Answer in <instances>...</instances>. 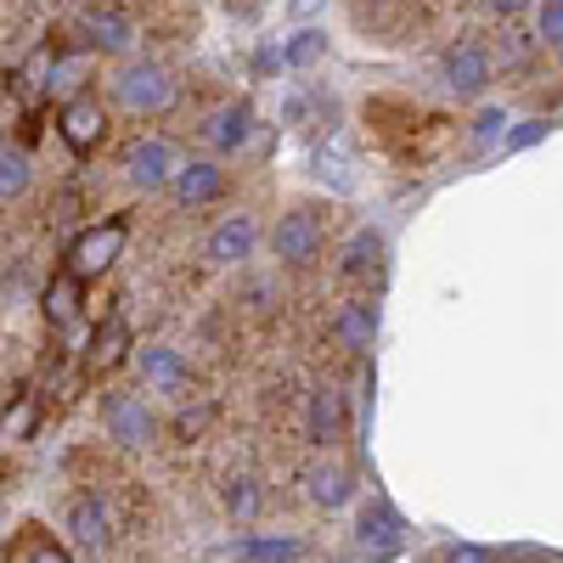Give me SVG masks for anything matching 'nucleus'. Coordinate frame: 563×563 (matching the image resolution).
<instances>
[{
	"label": "nucleus",
	"instance_id": "obj_1",
	"mask_svg": "<svg viewBox=\"0 0 563 563\" xmlns=\"http://www.w3.org/2000/svg\"><path fill=\"white\" fill-rule=\"evenodd\" d=\"M113 102L135 119H153L175 108V74L164 63H124L113 74Z\"/></svg>",
	"mask_w": 563,
	"mask_h": 563
},
{
	"label": "nucleus",
	"instance_id": "obj_2",
	"mask_svg": "<svg viewBox=\"0 0 563 563\" xmlns=\"http://www.w3.org/2000/svg\"><path fill=\"white\" fill-rule=\"evenodd\" d=\"M102 429H108V440L124 445V451H147V445L158 440V411L141 400V395L113 389V395H102Z\"/></svg>",
	"mask_w": 563,
	"mask_h": 563
},
{
	"label": "nucleus",
	"instance_id": "obj_3",
	"mask_svg": "<svg viewBox=\"0 0 563 563\" xmlns=\"http://www.w3.org/2000/svg\"><path fill=\"white\" fill-rule=\"evenodd\" d=\"M175 169H180V153L164 135H141V141L124 147V180L135 186V192H169Z\"/></svg>",
	"mask_w": 563,
	"mask_h": 563
},
{
	"label": "nucleus",
	"instance_id": "obj_4",
	"mask_svg": "<svg viewBox=\"0 0 563 563\" xmlns=\"http://www.w3.org/2000/svg\"><path fill=\"white\" fill-rule=\"evenodd\" d=\"M440 79L456 90V97H485L490 79H496V57L485 52L479 40H456V45H445V57H440Z\"/></svg>",
	"mask_w": 563,
	"mask_h": 563
},
{
	"label": "nucleus",
	"instance_id": "obj_5",
	"mask_svg": "<svg viewBox=\"0 0 563 563\" xmlns=\"http://www.w3.org/2000/svg\"><path fill=\"white\" fill-rule=\"evenodd\" d=\"M254 249H260V220H254L249 209H238V214H220V220H214L209 243H203V260L220 265V271H231V265L254 260Z\"/></svg>",
	"mask_w": 563,
	"mask_h": 563
},
{
	"label": "nucleus",
	"instance_id": "obj_6",
	"mask_svg": "<svg viewBox=\"0 0 563 563\" xmlns=\"http://www.w3.org/2000/svg\"><path fill=\"white\" fill-rule=\"evenodd\" d=\"M63 536L79 552H108L113 547V507L102 496H74L63 512Z\"/></svg>",
	"mask_w": 563,
	"mask_h": 563
},
{
	"label": "nucleus",
	"instance_id": "obj_7",
	"mask_svg": "<svg viewBox=\"0 0 563 563\" xmlns=\"http://www.w3.org/2000/svg\"><path fill=\"white\" fill-rule=\"evenodd\" d=\"M299 485H305V501L321 507V512H339V507L355 501V474H350L339 456H310Z\"/></svg>",
	"mask_w": 563,
	"mask_h": 563
},
{
	"label": "nucleus",
	"instance_id": "obj_8",
	"mask_svg": "<svg viewBox=\"0 0 563 563\" xmlns=\"http://www.w3.org/2000/svg\"><path fill=\"white\" fill-rule=\"evenodd\" d=\"M350 434V406H344V395L339 389H310V400H305V440L327 456L339 440Z\"/></svg>",
	"mask_w": 563,
	"mask_h": 563
},
{
	"label": "nucleus",
	"instance_id": "obj_9",
	"mask_svg": "<svg viewBox=\"0 0 563 563\" xmlns=\"http://www.w3.org/2000/svg\"><path fill=\"white\" fill-rule=\"evenodd\" d=\"M119 254H124V225H90V231H79L74 249H68V276L74 282L102 276V271H113Z\"/></svg>",
	"mask_w": 563,
	"mask_h": 563
},
{
	"label": "nucleus",
	"instance_id": "obj_10",
	"mask_svg": "<svg viewBox=\"0 0 563 563\" xmlns=\"http://www.w3.org/2000/svg\"><path fill=\"white\" fill-rule=\"evenodd\" d=\"M271 254L282 265H310L321 254V220L310 209H288L276 220V231H271Z\"/></svg>",
	"mask_w": 563,
	"mask_h": 563
},
{
	"label": "nucleus",
	"instance_id": "obj_11",
	"mask_svg": "<svg viewBox=\"0 0 563 563\" xmlns=\"http://www.w3.org/2000/svg\"><path fill=\"white\" fill-rule=\"evenodd\" d=\"M169 192L180 209H203V203H220L225 198V169L220 158H180L175 180H169Z\"/></svg>",
	"mask_w": 563,
	"mask_h": 563
},
{
	"label": "nucleus",
	"instance_id": "obj_12",
	"mask_svg": "<svg viewBox=\"0 0 563 563\" xmlns=\"http://www.w3.org/2000/svg\"><path fill=\"white\" fill-rule=\"evenodd\" d=\"M355 547H361L372 563L395 558V552L406 547V525H400V512H395V507H384V501L361 507V519H355Z\"/></svg>",
	"mask_w": 563,
	"mask_h": 563
},
{
	"label": "nucleus",
	"instance_id": "obj_13",
	"mask_svg": "<svg viewBox=\"0 0 563 563\" xmlns=\"http://www.w3.org/2000/svg\"><path fill=\"white\" fill-rule=\"evenodd\" d=\"M135 372H141V384L158 389V395H180L192 384V366H186V355L175 344H135Z\"/></svg>",
	"mask_w": 563,
	"mask_h": 563
},
{
	"label": "nucleus",
	"instance_id": "obj_14",
	"mask_svg": "<svg viewBox=\"0 0 563 563\" xmlns=\"http://www.w3.org/2000/svg\"><path fill=\"white\" fill-rule=\"evenodd\" d=\"M57 130H63V141H68L74 153H90V147L108 135V113H102L97 97H74V102L57 113Z\"/></svg>",
	"mask_w": 563,
	"mask_h": 563
},
{
	"label": "nucleus",
	"instance_id": "obj_15",
	"mask_svg": "<svg viewBox=\"0 0 563 563\" xmlns=\"http://www.w3.org/2000/svg\"><path fill=\"white\" fill-rule=\"evenodd\" d=\"M203 141H209L214 153H243L249 141H254V108H249V102H225V108H214L209 124H203Z\"/></svg>",
	"mask_w": 563,
	"mask_h": 563
},
{
	"label": "nucleus",
	"instance_id": "obj_16",
	"mask_svg": "<svg viewBox=\"0 0 563 563\" xmlns=\"http://www.w3.org/2000/svg\"><path fill=\"white\" fill-rule=\"evenodd\" d=\"M305 552H310V541L294 536V530H254V536L238 541L243 563H299Z\"/></svg>",
	"mask_w": 563,
	"mask_h": 563
},
{
	"label": "nucleus",
	"instance_id": "obj_17",
	"mask_svg": "<svg viewBox=\"0 0 563 563\" xmlns=\"http://www.w3.org/2000/svg\"><path fill=\"white\" fill-rule=\"evenodd\" d=\"M327 52H333V40H327V29L305 23V29H294L288 40H282V68L310 74V68H321V63H327Z\"/></svg>",
	"mask_w": 563,
	"mask_h": 563
},
{
	"label": "nucleus",
	"instance_id": "obj_18",
	"mask_svg": "<svg viewBox=\"0 0 563 563\" xmlns=\"http://www.w3.org/2000/svg\"><path fill=\"white\" fill-rule=\"evenodd\" d=\"M333 333H339L350 350H372V339H378V305H372V299H350V305L333 316Z\"/></svg>",
	"mask_w": 563,
	"mask_h": 563
},
{
	"label": "nucleus",
	"instance_id": "obj_19",
	"mask_svg": "<svg viewBox=\"0 0 563 563\" xmlns=\"http://www.w3.org/2000/svg\"><path fill=\"white\" fill-rule=\"evenodd\" d=\"M85 34H90V45H97V52H130V45H135V18H124V12H90L85 18Z\"/></svg>",
	"mask_w": 563,
	"mask_h": 563
},
{
	"label": "nucleus",
	"instance_id": "obj_20",
	"mask_svg": "<svg viewBox=\"0 0 563 563\" xmlns=\"http://www.w3.org/2000/svg\"><path fill=\"white\" fill-rule=\"evenodd\" d=\"M384 254H389L384 231H378V225H361L355 238L344 243V276H372V271H384Z\"/></svg>",
	"mask_w": 563,
	"mask_h": 563
},
{
	"label": "nucleus",
	"instance_id": "obj_21",
	"mask_svg": "<svg viewBox=\"0 0 563 563\" xmlns=\"http://www.w3.org/2000/svg\"><path fill=\"white\" fill-rule=\"evenodd\" d=\"M220 501H225V512H231L238 525H254V519H260V507H265V490H260L254 474H225Z\"/></svg>",
	"mask_w": 563,
	"mask_h": 563
},
{
	"label": "nucleus",
	"instance_id": "obj_22",
	"mask_svg": "<svg viewBox=\"0 0 563 563\" xmlns=\"http://www.w3.org/2000/svg\"><path fill=\"white\" fill-rule=\"evenodd\" d=\"M79 305L85 299H79V282L74 276H57L52 288L40 294V310H45V321H52V327H74L79 321Z\"/></svg>",
	"mask_w": 563,
	"mask_h": 563
},
{
	"label": "nucleus",
	"instance_id": "obj_23",
	"mask_svg": "<svg viewBox=\"0 0 563 563\" xmlns=\"http://www.w3.org/2000/svg\"><path fill=\"white\" fill-rule=\"evenodd\" d=\"M29 186H34V164H29V153L0 147V203H18Z\"/></svg>",
	"mask_w": 563,
	"mask_h": 563
},
{
	"label": "nucleus",
	"instance_id": "obj_24",
	"mask_svg": "<svg viewBox=\"0 0 563 563\" xmlns=\"http://www.w3.org/2000/svg\"><path fill=\"white\" fill-rule=\"evenodd\" d=\"M124 350H130V327L113 316V321L97 327V339H90V366H97V372H102V366H119Z\"/></svg>",
	"mask_w": 563,
	"mask_h": 563
},
{
	"label": "nucleus",
	"instance_id": "obj_25",
	"mask_svg": "<svg viewBox=\"0 0 563 563\" xmlns=\"http://www.w3.org/2000/svg\"><path fill=\"white\" fill-rule=\"evenodd\" d=\"M547 135H552V119H519V124L501 130V153H530Z\"/></svg>",
	"mask_w": 563,
	"mask_h": 563
},
{
	"label": "nucleus",
	"instance_id": "obj_26",
	"mask_svg": "<svg viewBox=\"0 0 563 563\" xmlns=\"http://www.w3.org/2000/svg\"><path fill=\"white\" fill-rule=\"evenodd\" d=\"M536 40L547 45V52H558L563 45V0H536Z\"/></svg>",
	"mask_w": 563,
	"mask_h": 563
},
{
	"label": "nucleus",
	"instance_id": "obj_27",
	"mask_svg": "<svg viewBox=\"0 0 563 563\" xmlns=\"http://www.w3.org/2000/svg\"><path fill=\"white\" fill-rule=\"evenodd\" d=\"M501 130H507V108H479L474 124H467V141H474V147H490V141H501Z\"/></svg>",
	"mask_w": 563,
	"mask_h": 563
},
{
	"label": "nucleus",
	"instance_id": "obj_28",
	"mask_svg": "<svg viewBox=\"0 0 563 563\" xmlns=\"http://www.w3.org/2000/svg\"><path fill=\"white\" fill-rule=\"evenodd\" d=\"M0 434H7V440H29L34 434V400H18L7 411V422H0Z\"/></svg>",
	"mask_w": 563,
	"mask_h": 563
},
{
	"label": "nucleus",
	"instance_id": "obj_29",
	"mask_svg": "<svg viewBox=\"0 0 563 563\" xmlns=\"http://www.w3.org/2000/svg\"><path fill=\"white\" fill-rule=\"evenodd\" d=\"M327 175H333L339 192H355V175H344V158L339 153H316V180H327Z\"/></svg>",
	"mask_w": 563,
	"mask_h": 563
},
{
	"label": "nucleus",
	"instance_id": "obj_30",
	"mask_svg": "<svg viewBox=\"0 0 563 563\" xmlns=\"http://www.w3.org/2000/svg\"><path fill=\"white\" fill-rule=\"evenodd\" d=\"M445 563H496L490 547H474V541H451L445 547Z\"/></svg>",
	"mask_w": 563,
	"mask_h": 563
},
{
	"label": "nucleus",
	"instance_id": "obj_31",
	"mask_svg": "<svg viewBox=\"0 0 563 563\" xmlns=\"http://www.w3.org/2000/svg\"><path fill=\"white\" fill-rule=\"evenodd\" d=\"M479 7L490 12V18H501V23H512V18H525L536 0H479Z\"/></svg>",
	"mask_w": 563,
	"mask_h": 563
},
{
	"label": "nucleus",
	"instance_id": "obj_32",
	"mask_svg": "<svg viewBox=\"0 0 563 563\" xmlns=\"http://www.w3.org/2000/svg\"><path fill=\"white\" fill-rule=\"evenodd\" d=\"M29 563H74V558H68V547H57V541H40V547L29 552Z\"/></svg>",
	"mask_w": 563,
	"mask_h": 563
},
{
	"label": "nucleus",
	"instance_id": "obj_33",
	"mask_svg": "<svg viewBox=\"0 0 563 563\" xmlns=\"http://www.w3.org/2000/svg\"><path fill=\"white\" fill-rule=\"evenodd\" d=\"M316 7V0H294V12H310Z\"/></svg>",
	"mask_w": 563,
	"mask_h": 563
}]
</instances>
